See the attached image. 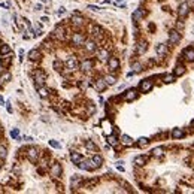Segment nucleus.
<instances>
[{"label":"nucleus","mask_w":194,"mask_h":194,"mask_svg":"<svg viewBox=\"0 0 194 194\" xmlns=\"http://www.w3.org/2000/svg\"><path fill=\"white\" fill-rule=\"evenodd\" d=\"M167 69L108 100L105 112L129 109L130 113V118L102 125L117 154L194 137V42L181 48Z\"/></svg>","instance_id":"f03ea898"},{"label":"nucleus","mask_w":194,"mask_h":194,"mask_svg":"<svg viewBox=\"0 0 194 194\" xmlns=\"http://www.w3.org/2000/svg\"><path fill=\"white\" fill-rule=\"evenodd\" d=\"M131 19L135 37L131 72L167 69L194 21V0H140Z\"/></svg>","instance_id":"7ed1b4c3"},{"label":"nucleus","mask_w":194,"mask_h":194,"mask_svg":"<svg viewBox=\"0 0 194 194\" xmlns=\"http://www.w3.org/2000/svg\"><path fill=\"white\" fill-rule=\"evenodd\" d=\"M72 193H135L136 190L118 175L79 176L75 175L70 184Z\"/></svg>","instance_id":"39448f33"},{"label":"nucleus","mask_w":194,"mask_h":194,"mask_svg":"<svg viewBox=\"0 0 194 194\" xmlns=\"http://www.w3.org/2000/svg\"><path fill=\"white\" fill-rule=\"evenodd\" d=\"M133 178L145 193H194V140H170L135 157Z\"/></svg>","instance_id":"20e7f679"},{"label":"nucleus","mask_w":194,"mask_h":194,"mask_svg":"<svg viewBox=\"0 0 194 194\" xmlns=\"http://www.w3.org/2000/svg\"><path fill=\"white\" fill-rule=\"evenodd\" d=\"M125 48L124 27L73 12L29 52L39 96L58 115L88 121L97 112L96 97L121 78Z\"/></svg>","instance_id":"f257e3e1"},{"label":"nucleus","mask_w":194,"mask_h":194,"mask_svg":"<svg viewBox=\"0 0 194 194\" xmlns=\"http://www.w3.org/2000/svg\"><path fill=\"white\" fill-rule=\"evenodd\" d=\"M69 155L73 166L85 172H96L105 163L102 149L91 139H78L70 145Z\"/></svg>","instance_id":"423d86ee"},{"label":"nucleus","mask_w":194,"mask_h":194,"mask_svg":"<svg viewBox=\"0 0 194 194\" xmlns=\"http://www.w3.org/2000/svg\"><path fill=\"white\" fill-rule=\"evenodd\" d=\"M0 87H2V84H0Z\"/></svg>","instance_id":"6e6552de"},{"label":"nucleus","mask_w":194,"mask_h":194,"mask_svg":"<svg viewBox=\"0 0 194 194\" xmlns=\"http://www.w3.org/2000/svg\"><path fill=\"white\" fill-rule=\"evenodd\" d=\"M0 52H2V54H11V48L8 45H3L2 48H0Z\"/></svg>","instance_id":"0eeeda50"}]
</instances>
